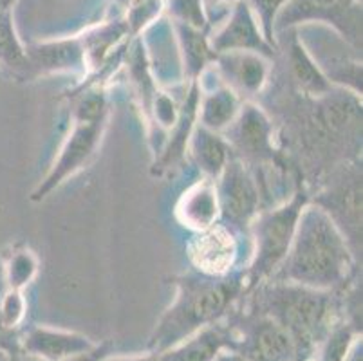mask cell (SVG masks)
Returning a JSON list of instances; mask_svg holds the SVG:
<instances>
[{
  "label": "cell",
  "mask_w": 363,
  "mask_h": 361,
  "mask_svg": "<svg viewBox=\"0 0 363 361\" xmlns=\"http://www.w3.org/2000/svg\"><path fill=\"white\" fill-rule=\"evenodd\" d=\"M308 361H313V360H308Z\"/></svg>",
  "instance_id": "obj_33"
},
{
  "label": "cell",
  "mask_w": 363,
  "mask_h": 361,
  "mask_svg": "<svg viewBox=\"0 0 363 361\" xmlns=\"http://www.w3.org/2000/svg\"><path fill=\"white\" fill-rule=\"evenodd\" d=\"M112 342H101L94 345V349L87 350V352H82V354H76V356L67 357L64 361H104L105 357H108L112 354Z\"/></svg>",
  "instance_id": "obj_28"
},
{
  "label": "cell",
  "mask_w": 363,
  "mask_h": 361,
  "mask_svg": "<svg viewBox=\"0 0 363 361\" xmlns=\"http://www.w3.org/2000/svg\"><path fill=\"white\" fill-rule=\"evenodd\" d=\"M26 309H28V304H26L22 291L9 289L0 298V318H2L6 329L16 331V327L24 322Z\"/></svg>",
  "instance_id": "obj_26"
},
{
  "label": "cell",
  "mask_w": 363,
  "mask_h": 361,
  "mask_svg": "<svg viewBox=\"0 0 363 361\" xmlns=\"http://www.w3.org/2000/svg\"><path fill=\"white\" fill-rule=\"evenodd\" d=\"M0 62L18 72H28L26 49L16 38L9 11H0Z\"/></svg>",
  "instance_id": "obj_23"
},
{
  "label": "cell",
  "mask_w": 363,
  "mask_h": 361,
  "mask_svg": "<svg viewBox=\"0 0 363 361\" xmlns=\"http://www.w3.org/2000/svg\"><path fill=\"white\" fill-rule=\"evenodd\" d=\"M26 56H28V72H26V76L76 71V69H82L87 65L82 38L33 45V48L26 49Z\"/></svg>",
  "instance_id": "obj_17"
},
{
  "label": "cell",
  "mask_w": 363,
  "mask_h": 361,
  "mask_svg": "<svg viewBox=\"0 0 363 361\" xmlns=\"http://www.w3.org/2000/svg\"><path fill=\"white\" fill-rule=\"evenodd\" d=\"M309 199L311 191L308 184L298 181L288 201L269 210H260L259 215L253 218L247 231L252 233L255 248H253L252 264L244 271L246 294L269 280L277 267L282 264L291 248L300 213L309 204Z\"/></svg>",
  "instance_id": "obj_5"
},
{
  "label": "cell",
  "mask_w": 363,
  "mask_h": 361,
  "mask_svg": "<svg viewBox=\"0 0 363 361\" xmlns=\"http://www.w3.org/2000/svg\"><path fill=\"white\" fill-rule=\"evenodd\" d=\"M170 13L176 22L188 28L199 29V31L206 28V16H204L201 0H172Z\"/></svg>",
  "instance_id": "obj_27"
},
{
  "label": "cell",
  "mask_w": 363,
  "mask_h": 361,
  "mask_svg": "<svg viewBox=\"0 0 363 361\" xmlns=\"http://www.w3.org/2000/svg\"><path fill=\"white\" fill-rule=\"evenodd\" d=\"M306 22H325L356 48L362 45V8L358 0H286L275 20V33Z\"/></svg>",
  "instance_id": "obj_10"
},
{
  "label": "cell",
  "mask_w": 363,
  "mask_h": 361,
  "mask_svg": "<svg viewBox=\"0 0 363 361\" xmlns=\"http://www.w3.org/2000/svg\"><path fill=\"white\" fill-rule=\"evenodd\" d=\"M235 349V333L230 318L212 323L160 354L161 361H213L217 354Z\"/></svg>",
  "instance_id": "obj_15"
},
{
  "label": "cell",
  "mask_w": 363,
  "mask_h": 361,
  "mask_svg": "<svg viewBox=\"0 0 363 361\" xmlns=\"http://www.w3.org/2000/svg\"><path fill=\"white\" fill-rule=\"evenodd\" d=\"M96 343L85 334L52 327H33L21 340V349L44 361H64L76 354L94 349Z\"/></svg>",
  "instance_id": "obj_14"
},
{
  "label": "cell",
  "mask_w": 363,
  "mask_h": 361,
  "mask_svg": "<svg viewBox=\"0 0 363 361\" xmlns=\"http://www.w3.org/2000/svg\"><path fill=\"white\" fill-rule=\"evenodd\" d=\"M240 107H242L240 96H237L232 89H228L223 82H219V85L212 91L201 89L197 123L208 130L223 134L233 123Z\"/></svg>",
  "instance_id": "obj_20"
},
{
  "label": "cell",
  "mask_w": 363,
  "mask_h": 361,
  "mask_svg": "<svg viewBox=\"0 0 363 361\" xmlns=\"http://www.w3.org/2000/svg\"><path fill=\"white\" fill-rule=\"evenodd\" d=\"M194 270L206 277H224L232 273L239 257L235 231L223 223H216L194 233L186 248Z\"/></svg>",
  "instance_id": "obj_11"
},
{
  "label": "cell",
  "mask_w": 363,
  "mask_h": 361,
  "mask_svg": "<svg viewBox=\"0 0 363 361\" xmlns=\"http://www.w3.org/2000/svg\"><path fill=\"white\" fill-rule=\"evenodd\" d=\"M6 273H8L9 289L22 291L28 284L33 282V278L38 273V258L26 248L15 250L8 260Z\"/></svg>",
  "instance_id": "obj_24"
},
{
  "label": "cell",
  "mask_w": 363,
  "mask_h": 361,
  "mask_svg": "<svg viewBox=\"0 0 363 361\" xmlns=\"http://www.w3.org/2000/svg\"><path fill=\"white\" fill-rule=\"evenodd\" d=\"M104 361H161L160 354H152V352H145L140 354V356H108L105 357Z\"/></svg>",
  "instance_id": "obj_29"
},
{
  "label": "cell",
  "mask_w": 363,
  "mask_h": 361,
  "mask_svg": "<svg viewBox=\"0 0 363 361\" xmlns=\"http://www.w3.org/2000/svg\"><path fill=\"white\" fill-rule=\"evenodd\" d=\"M309 203L331 217L354 257H362V167L343 163L318 194H311Z\"/></svg>",
  "instance_id": "obj_6"
},
{
  "label": "cell",
  "mask_w": 363,
  "mask_h": 361,
  "mask_svg": "<svg viewBox=\"0 0 363 361\" xmlns=\"http://www.w3.org/2000/svg\"><path fill=\"white\" fill-rule=\"evenodd\" d=\"M235 333V349L244 361H296V349L275 320L266 314L247 311L228 314Z\"/></svg>",
  "instance_id": "obj_9"
},
{
  "label": "cell",
  "mask_w": 363,
  "mask_h": 361,
  "mask_svg": "<svg viewBox=\"0 0 363 361\" xmlns=\"http://www.w3.org/2000/svg\"><path fill=\"white\" fill-rule=\"evenodd\" d=\"M176 215L183 226L194 231L213 226L219 221L216 181L204 177L203 181L188 188L177 203Z\"/></svg>",
  "instance_id": "obj_18"
},
{
  "label": "cell",
  "mask_w": 363,
  "mask_h": 361,
  "mask_svg": "<svg viewBox=\"0 0 363 361\" xmlns=\"http://www.w3.org/2000/svg\"><path fill=\"white\" fill-rule=\"evenodd\" d=\"M267 44L275 48V20L286 0H246Z\"/></svg>",
  "instance_id": "obj_25"
},
{
  "label": "cell",
  "mask_w": 363,
  "mask_h": 361,
  "mask_svg": "<svg viewBox=\"0 0 363 361\" xmlns=\"http://www.w3.org/2000/svg\"><path fill=\"white\" fill-rule=\"evenodd\" d=\"M288 64L293 85L303 98H322L335 89L325 72L315 64L313 56L296 36H293L289 42Z\"/></svg>",
  "instance_id": "obj_19"
},
{
  "label": "cell",
  "mask_w": 363,
  "mask_h": 361,
  "mask_svg": "<svg viewBox=\"0 0 363 361\" xmlns=\"http://www.w3.org/2000/svg\"><path fill=\"white\" fill-rule=\"evenodd\" d=\"M210 48L216 55L232 51H250L259 52L266 58L275 56L273 45L267 44L266 38H264L262 31L259 29V24H257L255 16H253L246 0L237 2L226 24L210 40Z\"/></svg>",
  "instance_id": "obj_13"
},
{
  "label": "cell",
  "mask_w": 363,
  "mask_h": 361,
  "mask_svg": "<svg viewBox=\"0 0 363 361\" xmlns=\"http://www.w3.org/2000/svg\"><path fill=\"white\" fill-rule=\"evenodd\" d=\"M358 258L328 213L309 203L300 213L291 248L269 280L342 291L356 280Z\"/></svg>",
  "instance_id": "obj_1"
},
{
  "label": "cell",
  "mask_w": 363,
  "mask_h": 361,
  "mask_svg": "<svg viewBox=\"0 0 363 361\" xmlns=\"http://www.w3.org/2000/svg\"><path fill=\"white\" fill-rule=\"evenodd\" d=\"M250 293V309L275 320L291 336L296 361L313 360L323 338L342 316L340 291H322L300 284L266 280Z\"/></svg>",
  "instance_id": "obj_3"
},
{
  "label": "cell",
  "mask_w": 363,
  "mask_h": 361,
  "mask_svg": "<svg viewBox=\"0 0 363 361\" xmlns=\"http://www.w3.org/2000/svg\"><path fill=\"white\" fill-rule=\"evenodd\" d=\"M216 2H219V0H216Z\"/></svg>",
  "instance_id": "obj_32"
},
{
  "label": "cell",
  "mask_w": 363,
  "mask_h": 361,
  "mask_svg": "<svg viewBox=\"0 0 363 361\" xmlns=\"http://www.w3.org/2000/svg\"><path fill=\"white\" fill-rule=\"evenodd\" d=\"M223 138L232 154L247 167H284L272 118L259 105L244 104Z\"/></svg>",
  "instance_id": "obj_7"
},
{
  "label": "cell",
  "mask_w": 363,
  "mask_h": 361,
  "mask_svg": "<svg viewBox=\"0 0 363 361\" xmlns=\"http://www.w3.org/2000/svg\"><path fill=\"white\" fill-rule=\"evenodd\" d=\"M107 116L108 104L104 85L96 84L85 87L72 107L71 130L64 139L51 170L33 191V201H44L64 181L80 172L91 161L104 135Z\"/></svg>",
  "instance_id": "obj_4"
},
{
  "label": "cell",
  "mask_w": 363,
  "mask_h": 361,
  "mask_svg": "<svg viewBox=\"0 0 363 361\" xmlns=\"http://www.w3.org/2000/svg\"><path fill=\"white\" fill-rule=\"evenodd\" d=\"M213 361H244V360L240 357V354L237 352V350L226 349V350H223V352L217 354V357Z\"/></svg>",
  "instance_id": "obj_31"
},
{
  "label": "cell",
  "mask_w": 363,
  "mask_h": 361,
  "mask_svg": "<svg viewBox=\"0 0 363 361\" xmlns=\"http://www.w3.org/2000/svg\"><path fill=\"white\" fill-rule=\"evenodd\" d=\"M216 74L237 96H257L269 79V58L250 51L216 55Z\"/></svg>",
  "instance_id": "obj_12"
},
{
  "label": "cell",
  "mask_w": 363,
  "mask_h": 361,
  "mask_svg": "<svg viewBox=\"0 0 363 361\" xmlns=\"http://www.w3.org/2000/svg\"><path fill=\"white\" fill-rule=\"evenodd\" d=\"M345 361H363V354H362V338H358L354 342V345L351 347V350H349L347 357H345Z\"/></svg>",
  "instance_id": "obj_30"
},
{
  "label": "cell",
  "mask_w": 363,
  "mask_h": 361,
  "mask_svg": "<svg viewBox=\"0 0 363 361\" xmlns=\"http://www.w3.org/2000/svg\"><path fill=\"white\" fill-rule=\"evenodd\" d=\"M216 190L220 223L235 233H247L262 204L259 179L252 168L232 154L216 179Z\"/></svg>",
  "instance_id": "obj_8"
},
{
  "label": "cell",
  "mask_w": 363,
  "mask_h": 361,
  "mask_svg": "<svg viewBox=\"0 0 363 361\" xmlns=\"http://www.w3.org/2000/svg\"><path fill=\"white\" fill-rule=\"evenodd\" d=\"M188 150H190L194 163L203 172L204 177L213 179V181L219 177L224 165L228 163V159L232 157L230 145L226 143L223 134L208 130V128L201 127L199 123H196V127H194L190 141H188Z\"/></svg>",
  "instance_id": "obj_21"
},
{
  "label": "cell",
  "mask_w": 363,
  "mask_h": 361,
  "mask_svg": "<svg viewBox=\"0 0 363 361\" xmlns=\"http://www.w3.org/2000/svg\"><path fill=\"white\" fill-rule=\"evenodd\" d=\"M172 282L176 286V298L152 331L147 352H164L197 331L220 322L246 294L242 271H232L224 277H206L194 271L179 274Z\"/></svg>",
  "instance_id": "obj_2"
},
{
  "label": "cell",
  "mask_w": 363,
  "mask_h": 361,
  "mask_svg": "<svg viewBox=\"0 0 363 361\" xmlns=\"http://www.w3.org/2000/svg\"><path fill=\"white\" fill-rule=\"evenodd\" d=\"M199 99H201V87L199 82H190V89L184 98L183 107L179 109V116H177L176 125L172 127L170 139L167 141V147L163 148L161 155L152 167V174L156 177L168 174L172 168H176L177 165L183 161L184 152L188 148V141L192 135L194 127L197 123V112H199Z\"/></svg>",
  "instance_id": "obj_16"
},
{
  "label": "cell",
  "mask_w": 363,
  "mask_h": 361,
  "mask_svg": "<svg viewBox=\"0 0 363 361\" xmlns=\"http://www.w3.org/2000/svg\"><path fill=\"white\" fill-rule=\"evenodd\" d=\"M177 35H179L181 49H183L184 74L190 82H197L206 71L210 62L216 60V52L210 48V42L204 38L203 31L176 22Z\"/></svg>",
  "instance_id": "obj_22"
}]
</instances>
